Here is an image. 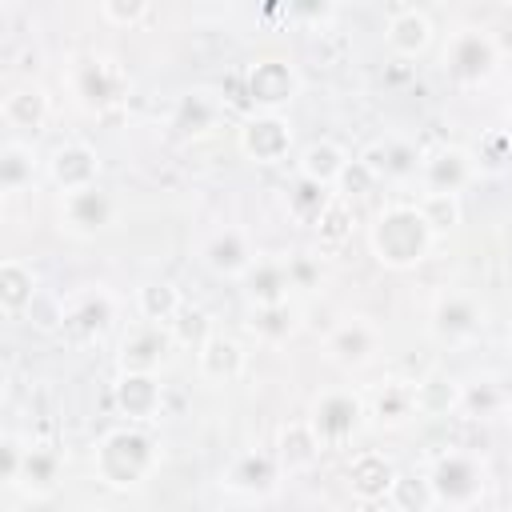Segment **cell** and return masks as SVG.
<instances>
[{
	"instance_id": "6da1fadb",
	"label": "cell",
	"mask_w": 512,
	"mask_h": 512,
	"mask_svg": "<svg viewBox=\"0 0 512 512\" xmlns=\"http://www.w3.org/2000/svg\"><path fill=\"white\" fill-rule=\"evenodd\" d=\"M160 464V444L148 432V424H116L108 428L92 448V472L112 492L140 488Z\"/></svg>"
},
{
	"instance_id": "7a4b0ae2",
	"label": "cell",
	"mask_w": 512,
	"mask_h": 512,
	"mask_svg": "<svg viewBox=\"0 0 512 512\" xmlns=\"http://www.w3.org/2000/svg\"><path fill=\"white\" fill-rule=\"evenodd\" d=\"M436 244V232L420 216L416 204H384L368 224V252L380 268L408 272L428 260Z\"/></svg>"
},
{
	"instance_id": "3957f363",
	"label": "cell",
	"mask_w": 512,
	"mask_h": 512,
	"mask_svg": "<svg viewBox=\"0 0 512 512\" xmlns=\"http://www.w3.org/2000/svg\"><path fill=\"white\" fill-rule=\"evenodd\" d=\"M428 484L436 496V508L448 512H472L488 496V468L476 452L448 448L428 464Z\"/></svg>"
},
{
	"instance_id": "277c9868",
	"label": "cell",
	"mask_w": 512,
	"mask_h": 512,
	"mask_svg": "<svg viewBox=\"0 0 512 512\" xmlns=\"http://www.w3.org/2000/svg\"><path fill=\"white\" fill-rule=\"evenodd\" d=\"M364 416H368V400L360 392H352V388H328V392H320L312 400V408H308L304 420H308V428L316 432V440L328 452V448L348 444L364 428Z\"/></svg>"
},
{
	"instance_id": "5b68a950",
	"label": "cell",
	"mask_w": 512,
	"mask_h": 512,
	"mask_svg": "<svg viewBox=\"0 0 512 512\" xmlns=\"http://www.w3.org/2000/svg\"><path fill=\"white\" fill-rule=\"evenodd\" d=\"M500 68V44L492 32L484 28H456L444 44V72L464 84V88H476V84H488Z\"/></svg>"
},
{
	"instance_id": "8992f818",
	"label": "cell",
	"mask_w": 512,
	"mask_h": 512,
	"mask_svg": "<svg viewBox=\"0 0 512 512\" xmlns=\"http://www.w3.org/2000/svg\"><path fill=\"white\" fill-rule=\"evenodd\" d=\"M304 80H300V68L284 56H260L248 64L244 72V96L252 104V112H280L300 96Z\"/></svg>"
},
{
	"instance_id": "52a82bcc",
	"label": "cell",
	"mask_w": 512,
	"mask_h": 512,
	"mask_svg": "<svg viewBox=\"0 0 512 512\" xmlns=\"http://www.w3.org/2000/svg\"><path fill=\"white\" fill-rule=\"evenodd\" d=\"M72 92H76V104L84 112L100 116V112H112L128 96V76L112 56L88 52L72 64Z\"/></svg>"
},
{
	"instance_id": "ba28073f",
	"label": "cell",
	"mask_w": 512,
	"mask_h": 512,
	"mask_svg": "<svg viewBox=\"0 0 512 512\" xmlns=\"http://www.w3.org/2000/svg\"><path fill=\"white\" fill-rule=\"evenodd\" d=\"M292 144H296V132L288 124V116L280 112H252L240 128H236V148L244 160L252 164H284L292 156Z\"/></svg>"
},
{
	"instance_id": "9c48e42d",
	"label": "cell",
	"mask_w": 512,
	"mask_h": 512,
	"mask_svg": "<svg viewBox=\"0 0 512 512\" xmlns=\"http://www.w3.org/2000/svg\"><path fill=\"white\" fill-rule=\"evenodd\" d=\"M484 328V308L476 296L468 292H444L436 304H432V316H428V332L436 344H448V348H460L468 340H476Z\"/></svg>"
},
{
	"instance_id": "30bf717a",
	"label": "cell",
	"mask_w": 512,
	"mask_h": 512,
	"mask_svg": "<svg viewBox=\"0 0 512 512\" xmlns=\"http://www.w3.org/2000/svg\"><path fill=\"white\" fill-rule=\"evenodd\" d=\"M476 176H480V168L472 160V148H464V144H444L432 156H424V164H420V184L432 196H460L468 184H476Z\"/></svg>"
},
{
	"instance_id": "8fae6325",
	"label": "cell",
	"mask_w": 512,
	"mask_h": 512,
	"mask_svg": "<svg viewBox=\"0 0 512 512\" xmlns=\"http://www.w3.org/2000/svg\"><path fill=\"white\" fill-rule=\"evenodd\" d=\"M376 352H380V332H376V324L364 320V316H348V320H340V324L324 336V356H328L336 368H344V372L368 368V364L376 360Z\"/></svg>"
},
{
	"instance_id": "7c38bea8",
	"label": "cell",
	"mask_w": 512,
	"mask_h": 512,
	"mask_svg": "<svg viewBox=\"0 0 512 512\" xmlns=\"http://www.w3.org/2000/svg\"><path fill=\"white\" fill-rule=\"evenodd\" d=\"M44 168H48V180L60 188V196H72V192H84V188L100 184V152L84 140L56 144Z\"/></svg>"
},
{
	"instance_id": "4fadbf2b",
	"label": "cell",
	"mask_w": 512,
	"mask_h": 512,
	"mask_svg": "<svg viewBox=\"0 0 512 512\" xmlns=\"http://www.w3.org/2000/svg\"><path fill=\"white\" fill-rule=\"evenodd\" d=\"M280 476H284V468H280L276 452H240V456L220 472V484H224V492H232V496L264 500V496H272V492L280 488Z\"/></svg>"
},
{
	"instance_id": "5bb4252c",
	"label": "cell",
	"mask_w": 512,
	"mask_h": 512,
	"mask_svg": "<svg viewBox=\"0 0 512 512\" xmlns=\"http://www.w3.org/2000/svg\"><path fill=\"white\" fill-rule=\"evenodd\" d=\"M396 476H400L396 460H392L388 452H380V448L356 452V456L348 460V468H344L348 492H352V500H360V504H384L388 492H392V484H396Z\"/></svg>"
},
{
	"instance_id": "9a60e30c",
	"label": "cell",
	"mask_w": 512,
	"mask_h": 512,
	"mask_svg": "<svg viewBox=\"0 0 512 512\" xmlns=\"http://www.w3.org/2000/svg\"><path fill=\"white\" fill-rule=\"evenodd\" d=\"M172 332L160 324H136L124 332L120 352H116V368L120 372H144V376H160L168 352H172Z\"/></svg>"
},
{
	"instance_id": "2e32d148",
	"label": "cell",
	"mask_w": 512,
	"mask_h": 512,
	"mask_svg": "<svg viewBox=\"0 0 512 512\" xmlns=\"http://www.w3.org/2000/svg\"><path fill=\"white\" fill-rule=\"evenodd\" d=\"M112 216H116V204L100 184L84 188V192H72V196H60V228L76 240L100 236L112 224Z\"/></svg>"
},
{
	"instance_id": "e0dca14e",
	"label": "cell",
	"mask_w": 512,
	"mask_h": 512,
	"mask_svg": "<svg viewBox=\"0 0 512 512\" xmlns=\"http://www.w3.org/2000/svg\"><path fill=\"white\" fill-rule=\"evenodd\" d=\"M380 184L384 180H392V184H404V180H412V176H420V152H416V144L412 140H404V136H380V140H372V144H364L360 148V156H356Z\"/></svg>"
},
{
	"instance_id": "ac0fdd59",
	"label": "cell",
	"mask_w": 512,
	"mask_h": 512,
	"mask_svg": "<svg viewBox=\"0 0 512 512\" xmlns=\"http://www.w3.org/2000/svg\"><path fill=\"white\" fill-rule=\"evenodd\" d=\"M200 260L220 280H244V272L256 264V248H252V240H248L244 228H216L204 240Z\"/></svg>"
},
{
	"instance_id": "d6986e66",
	"label": "cell",
	"mask_w": 512,
	"mask_h": 512,
	"mask_svg": "<svg viewBox=\"0 0 512 512\" xmlns=\"http://www.w3.org/2000/svg\"><path fill=\"white\" fill-rule=\"evenodd\" d=\"M112 400H116V412L128 424H152L156 416H164V384H160V376L120 372L116 384H112Z\"/></svg>"
},
{
	"instance_id": "ffe728a7",
	"label": "cell",
	"mask_w": 512,
	"mask_h": 512,
	"mask_svg": "<svg viewBox=\"0 0 512 512\" xmlns=\"http://www.w3.org/2000/svg\"><path fill=\"white\" fill-rule=\"evenodd\" d=\"M432 36H436L432 16H428L424 8H416V4H400V8H392L388 24H384V44H388V52L400 56V60H416V56H424V52L432 48Z\"/></svg>"
},
{
	"instance_id": "44dd1931",
	"label": "cell",
	"mask_w": 512,
	"mask_h": 512,
	"mask_svg": "<svg viewBox=\"0 0 512 512\" xmlns=\"http://www.w3.org/2000/svg\"><path fill=\"white\" fill-rule=\"evenodd\" d=\"M220 120H224V100L212 88H188L176 96L172 128L180 140H204L220 128Z\"/></svg>"
},
{
	"instance_id": "7402d4cb",
	"label": "cell",
	"mask_w": 512,
	"mask_h": 512,
	"mask_svg": "<svg viewBox=\"0 0 512 512\" xmlns=\"http://www.w3.org/2000/svg\"><path fill=\"white\" fill-rule=\"evenodd\" d=\"M244 368H248V352H244V344L236 340V336H228V332H212L200 348H196V372H200V380L204 384H236L240 376H244Z\"/></svg>"
},
{
	"instance_id": "603a6c76",
	"label": "cell",
	"mask_w": 512,
	"mask_h": 512,
	"mask_svg": "<svg viewBox=\"0 0 512 512\" xmlns=\"http://www.w3.org/2000/svg\"><path fill=\"white\" fill-rule=\"evenodd\" d=\"M48 112H52L48 92H44L36 80L16 84V88L0 100V120L8 124V132H16V140H20V136H40L44 124H48Z\"/></svg>"
},
{
	"instance_id": "cb8c5ba5",
	"label": "cell",
	"mask_w": 512,
	"mask_h": 512,
	"mask_svg": "<svg viewBox=\"0 0 512 512\" xmlns=\"http://www.w3.org/2000/svg\"><path fill=\"white\" fill-rule=\"evenodd\" d=\"M412 396H416V420H448L464 408V384L440 368H428L424 376H416Z\"/></svg>"
},
{
	"instance_id": "d4e9b609",
	"label": "cell",
	"mask_w": 512,
	"mask_h": 512,
	"mask_svg": "<svg viewBox=\"0 0 512 512\" xmlns=\"http://www.w3.org/2000/svg\"><path fill=\"white\" fill-rule=\"evenodd\" d=\"M244 296L252 308H272L292 300V280H288V260L280 256H256V264L244 272Z\"/></svg>"
},
{
	"instance_id": "484cf974",
	"label": "cell",
	"mask_w": 512,
	"mask_h": 512,
	"mask_svg": "<svg viewBox=\"0 0 512 512\" xmlns=\"http://www.w3.org/2000/svg\"><path fill=\"white\" fill-rule=\"evenodd\" d=\"M112 320H116V304H112V296L104 292V288H88V292H80L72 304H68V324H64V332H72L76 340H100L108 328H112Z\"/></svg>"
},
{
	"instance_id": "4316f807",
	"label": "cell",
	"mask_w": 512,
	"mask_h": 512,
	"mask_svg": "<svg viewBox=\"0 0 512 512\" xmlns=\"http://www.w3.org/2000/svg\"><path fill=\"white\" fill-rule=\"evenodd\" d=\"M320 452H324V444L316 440V432L308 428V420H288V424H280V432H276V460H280L284 476L312 472V468L320 464Z\"/></svg>"
},
{
	"instance_id": "83f0119b",
	"label": "cell",
	"mask_w": 512,
	"mask_h": 512,
	"mask_svg": "<svg viewBox=\"0 0 512 512\" xmlns=\"http://www.w3.org/2000/svg\"><path fill=\"white\" fill-rule=\"evenodd\" d=\"M348 160H352V156H348L336 140L320 136V140H308V144L296 152V176L316 180V184H324V188H332V192H336V184H340V176H344Z\"/></svg>"
},
{
	"instance_id": "f1b7e54d",
	"label": "cell",
	"mask_w": 512,
	"mask_h": 512,
	"mask_svg": "<svg viewBox=\"0 0 512 512\" xmlns=\"http://www.w3.org/2000/svg\"><path fill=\"white\" fill-rule=\"evenodd\" d=\"M36 292H40V280L28 260H20V256L0 260V312L8 320H20L32 308Z\"/></svg>"
},
{
	"instance_id": "f546056e",
	"label": "cell",
	"mask_w": 512,
	"mask_h": 512,
	"mask_svg": "<svg viewBox=\"0 0 512 512\" xmlns=\"http://www.w3.org/2000/svg\"><path fill=\"white\" fill-rule=\"evenodd\" d=\"M60 472H64V456L52 444H28L24 456V472H20V492H28L32 500H48L60 488Z\"/></svg>"
},
{
	"instance_id": "4dcf8cb0",
	"label": "cell",
	"mask_w": 512,
	"mask_h": 512,
	"mask_svg": "<svg viewBox=\"0 0 512 512\" xmlns=\"http://www.w3.org/2000/svg\"><path fill=\"white\" fill-rule=\"evenodd\" d=\"M368 416L384 428H400L408 420H416V396H412V380H384L372 400H368Z\"/></svg>"
},
{
	"instance_id": "1f68e13d",
	"label": "cell",
	"mask_w": 512,
	"mask_h": 512,
	"mask_svg": "<svg viewBox=\"0 0 512 512\" xmlns=\"http://www.w3.org/2000/svg\"><path fill=\"white\" fill-rule=\"evenodd\" d=\"M180 308H184V296H180V288L172 280H144L136 288V312H140L144 324L168 328L180 316Z\"/></svg>"
},
{
	"instance_id": "d6a6232c",
	"label": "cell",
	"mask_w": 512,
	"mask_h": 512,
	"mask_svg": "<svg viewBox=\"0 0 512 512\" xmlns=\"http://www.w3.org/2000/svg\"><path fill=\"white\" fill-rule=\"evenodd\" d=\"M300 308L292 304V300H284V304H272V308H252V320H248V328H252V336L260 340V344H272V348H280V344H288L296 332H300Z\"/></svg>"
},
{
	"instance_id": "836d02e7",
	"label": "cell",
	"mask_w": 512,
	"mask_h": 512,
	"mask_svg": "<svg viewBox=\"0 0 512 512\" xmlns=\"http://www.w3.org/2000/svg\"><path fill=\"white\" fill-rule=\"evenodd\" d=\"M32 180H36V152H32V144H24L16 136L4 140L0 144V192L4 196H16Z\"/></svg>"
},
{
	"instance_id": "e575fe53",
	"label": "cell",
	"mask_w": 512,
	"mask_h": 512,
	"mask_svg": "<svg viewBox=\"0 0 512 512\" xmlns=\"http://www.w3.org/2000/svg\"><path fill=\"white\" fill-rule=\"evenodd\" d=\"M332 188H324V184H316V180H304V176H296L292 180V188H288V196H284V208H288V216L296 220V224H316L320 216H324V208L332 204Z\"/></svg>"
},
{
	"instance_id": "d590c367",
	"label": "cell",
	"mask_w": 512,
	"mask_h": 512,
	"mask_svg": "<svg viewBox=\"0 0 512 512\" xmlns=\"http://www.w3.org/2000/svg\"><path fill=\"white\" fill-rule=\"evenodd\" d=\"M388 504H392V512H432L436 496H432L428 472H404L400 468V476H396V484L388 492Z\"/></svg>"
},
{
	"instance_id": "8d00e7d4",
	"label": "cell",
	"mask_w": 512,
	"mask_h": 512,
	"mask_svg": "<svg viewBox=\"0 0 512 512\" xmlns=\"http://www.w3.org/2000/svg\"><path fill=\"white\" fill-rule=\"evenodd\" d=\"M352 228H356V212H352V200H344V196H332V204L324 208V216L312 224L320 248H344L348 236H352Z\"/></svg>"
},
{
	"instance_id": "74e56055",
	"label": "cell",
	"mask_w": 512,
	"mask_h": 512,
	"mask_svg": "<svg viewBox=\"0 0 512 512\" xmlns=\"http://www.w3.org/2000/svg\"><path fill=\"white\" fill-rule=\"evenodd\" d=\"M472 160L480 172L500 176L512 168V128H488L476 144H472Z\"/></svg>"
},
{
	"instance_id": "f35d334b",
	"label": "cell",
	"mask_w": 512,
	"mask_h": 512,
	"mask_svg": "<svg viewBox=\"0 0 512 512\" xmlns=\"http://www.w3.org/2000/svg\"><path fill=\"white\" fill-rule=\"evenodd\" d=\"M416 208H420V216L428 220V228H432L436 236L456 232V228L464 224V204H460V196H432V192H424V196L416 200Z\"/></svg>"
},
{
	"instance_id": "ab89813d",
	"label": "cell",
	"mask_w": 512,
	"mask_h": 512,
	"mask_svg": "<svg viewBox=\"0 0 512 512\" xmlns=\"http://www.w3.org/2000/svg\"><path fill=\"white\" fill-rule=\"evenodd\" d=\"M168 332H172V344H180V348H200L216 328H212V320H208V312H200V308H180V316L168 324Z\"/></svg>"
},
{
	"instance_id": "60d3db41",
	"label": "cell",
	"mask_w": 512,
	"mask_h": 512,
	"mask_svg": "<svg viewBox=\"0 0 512 512\" xmlns=\"http://www.w3.org/2000/svg\"><path fill=\"white\" fill-rule=\"evenodd\" d=\"M24 320H28L32 328H40V332H56V328H64V324H68V304H64L56 292L40 288V292H36V300H32V308L24 312Z\"/></svg>"
},
{
	"instance_id": "b9f144b4",
	"label": "cell",
	"mask_w": 512,
	"mask_h": 512,
	"mask_svg": "<svg viewBox=\"0 0 512 512\" xmlns=\"http://www.w3.org/2000/svg\"><path fill=\"white\" fill-rule=\"evenodd\" d=\"M96 12H100V20L112 24V28H140V24L152 16V8H148L144 0H100Z\"/></svg>"
},
{
	"instance_id": "7bdbcfd3",
	"label": "cell",
	"mask_w": 512,
	"mask_h": 512,
	"mask_svg": "<svg viewBox=\"0 0 512 512\" xmlns=\"http://www.w3.org/2000/svg\"><path fill=\"white\" fill-rule=\"evenodd\" d=\"M320 260L316 256H304V252H296V256H288V280H292V288H304V292H312V288H320Z\"/></svg>"
},
{
	"instance_id": "ee69618b",
	"label": "cell",
	"mask_w": 512,
	"mask_h": 512,
	"mask_svg": "<svg viewBox=\"0 0 512 512\" xmlns=\"http://www.w3.org/2000/svg\"><path fill=\"white\" fill-rule=\"evenodd\" d=\"M504 400H508V396L496 392L492 380H484L480 388H468V384H464V408H472L476 416H488V412H496V408L504 412Z\"/></svg>"
},
{
	"instance_id": "f6af8a7d",
	"label": "cell",
	"mask_w": 512,
	"mask_h": 512,
	"mask_svg": "<svg viewBox=\"0 0 512 512\" xmlns=\"http://www.w3.org/2000/svg\"><path fill=\"white\" fill-rule=\"evenodd\" d=\"M372 184H380L360 160H348V168H344V176H340V184H336V196H344V200H352V196H364Z\"/></svg>"
},
{
	"instance_id": "bcb514c9",
	"label": "cell",
	"mask_w": 512,
	"mask_h": 512,
	"mask_svg": "<svg viewBox=\"0 0 512 512\" xmlns=\"http://www.w3.org/2000/svg\"><path fill=\"white\" fill-rule=\"evenodd\" d=\"M24 456H28V444H20L16 436H4V444H0V460H4V484H8V488L20 484Z\"/></svg>"
},
{
	"instance_id": "7dc6e473",
	"label": "cell",
	"mask_w": 512,
	"mask_h": 512,
	"mask_svg": "<svg viewBox=\"0 0 512 512\" xmlns=\"http://www.w3.org/2000/svg\"><path fill=\"white\" fill-rule=\"evenodd\" d=\"M288 16H292V20L324 24V20H332V16H336V8H332V4H292V8H288Z\"/></svg>"
},
{
	"instance_id": "c3c4849f",
	"label": "cell",
	"mask_w": 512,
	"mask_h": 512,
	"mask_svg": "<svg viewBox=\"0 0 512 512\" xmlns=\"http://www.w3.org/2000/svg\"><path fill=\"white\" fill-rule=\"evenodd\" d=\"M504 420H508V428H512V392H508V400H504Z\"/></svg>"
},
{
	"instance_id": "681fc988",
	"label": "cell",
	"mask_w": 512,
	"mask_h": 512,
	"mask_svg": "<svg viewBox=\"0 0 512 512\" xmlns=\"http://www.w3.org/2000/svg\"><path fill=\"white\" fill-rule=\"evenodd\" d=\"M504 112L512 116V84H508V100H504Z\"/></svg>"
}]
</instances>
